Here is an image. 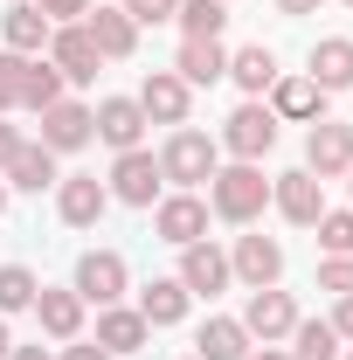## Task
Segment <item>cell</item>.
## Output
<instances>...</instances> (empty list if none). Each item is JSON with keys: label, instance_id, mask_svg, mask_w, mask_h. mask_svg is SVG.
<instances>
[{"label": "cell", "instance_id": "obj_1", "mask_svg": "<svg viewBox=\"0 0 353 360\" xmlns=\"http://www.w3.org/2000/svg\"><path fill=\"white\" fill-rule=\"evenodd\" d=\"M264 208H270L264 160H229V167H215V180H208V215H222V222H236V229H250Z\"/></svg>", "mask_w": 353, "mask_h": 360}, {"label": "cell", "instance_id": "obj_2", "mask_svg": "<svg viewBox=\"0 0 353 360\" xmlns=\"http://www.w3.org/2000/svg\"><path fill=\"white\" fill-rule=\"evenodd\" d=\"M215 167H222V146L208 132H194V125H174V139L160 146V174L180 194H194L201 180H215Z\"/></svg>", "mask_w": 353, "mask_h": 360}, {"label": "cell", "instance_id": "obj_3", "mask_svg": "<svg viewBox=\"0 0 353 360\" xmlns=\"http://www.w3.org/2000/svg\"><path fill=\"white\" fill-rule=\"evenodd\" d=\"M125 284H132V270H125V257L118 250H84L77 257V277H70V291L84 298V305H125Z\"/></svg>", "mask_w": 353, "mask_h": 360}, {"label": "cell", "instance_id": "obj_4", "mask_svg": "<svg viewBox=\"0 0 353 360\" xmlns=\"http://www.w3.org/2000/svg\"><path fill=\"white\" fill-rule=\"evenodd\" d=\"M215 146L229 153V160H264L270 146H277V111H270L264 97H250V104H236Z\"/></svg>", "mask_w": 353, "mask_h": 360}, {"label": "cell", "instance_id": "obj_5", "mask_svg": "<svg viewBox=\"0 0 353 360\" xmlns=\"http://www.w3.org/2000/svg\"><path fill=\"white\" fill-rule=\"evenodd\" d=\"M160 187H167L160 153L132 146V153H118V160H111V201H125V208H153V201H160Z\"/></svg>", "mask_w": 353, "mask_h": 360}, {"label": "cell", "instance_id": "obj_6", "mask_svg": "<svg viewBox=\"0 0 353 360\" xmlns=\"http://www.w3.org/2000/svg\"><path fill=\"white\" fill-rule=\"evenodd\" d=\"M153 236H160V243H174V250H187V243H201V236H208V201H201V194H160V201H153Z\"/></svg>", "mask_w": 353, "mask_h": 360}, {"label": "cell", "instance_id": "obj_7", "mask_svg": "<svg viewBox=\"0 0 353 360\" xmlns=\"http://www.w3.org/2000/svg\"><path fill=\"white\" fill-rule=\"evenodd\" d=\"M347 167H353V125L319 118L305 132V174L312 180H347Z\"/></svg>", "mask_w": 353, "mask_h": 360}, {"label": "cell", "instance_id": "obj_8", "mask_svg": "<svg viewBox=\"0 0 353 360\" xmlns=\"http://www.w3.org/2000/svg\"><path fill=\"white\" fill-rule=\"evenodd\" d=\"M174 277L187 284V298H215V291H229V284H236V270H229V250H215L208 236L180 250V270H174Z\"/></svg>", "mask_w": 353, "mask_h": 360}, {"label": "cell", "instance_id": "obj_9", "mask_svg": "<svg viewBox=\"0 0 353 360\" xmlns=\"http://www.w3.org/2000/svg\"><path fill=\"white\" fill-rule=\"evenodd\" d=\"M291 326H298V305H291V291H250V305H243V333L250 340H264V347H284L291 340Z\"/></svg>", "mask_w": 353, "mask_h": 360}, {"label": "cell", "instance_id": "obj_10", "mask_svg": "<svg viewBox=\"0 0 353 360\" xmlns=\"http://www.w3.org/2000/svg\"><path fill=\"white\" fill-rule=\"evenodd\" d=\"M49 63L63 70V84H90L104 56H97V42H90L84 21H63V28H49Z\"/></svg>", "mask_w": 353, "mask_h": 360}, {"label": "cell", "instance_id": "obj_11", "mask_svg": "<svg viewBox=\"0 0 353 360\" xmlns=\"http://www.w3.org/2000/svg\"><path fill=\"white\" fill-rule=\"evenodd\" d=\"M104 208H111V187L97 174H70V180H56V215L70 229H97L104 222Z\"/></svg>", "mask_w": 353, "mask_h": 360}, {"label": "cell", "instance_id": "obj_12", "mask_svg": "<svg viewBox=\"0 0 353 360\" xmlns=\"http://www.w3.org/2000/svg\"><path fill=\"white\" fill-rule=\"evenodd\" d=\"M270 201H277V215H284L291 229H312L319 215H326V180H312L305 167H298V174H277L270 180Z\"/></svg>", "mask_w": 353, "mask_h": 360}, {"label": "cell", "instance_id": "obj_13", "mask_svg": "<svg viewBox=\"0 0 353 360\" xmlns=\"http://www.w3.org/2000/svg\"><path fill=\"white\" fill-rule=\"evenodd\" d=\"M229 270H236V284H250V291H270V284L284 277V250H277L270 236H236V250H229Z\"/></svg>", "mask_w": 353, "mask_h": 360}, {"label": "cell", "instance_id": "obj_14", "mask_svg": "<svg viewBox=\"0 0 353 360\" xmlns=\"http://www.w3.org/2000/svg\"><path fill=\"white\" fill-rule=\"evenodd\" d=\"M187 104H194V90L180 84L174 70H153V77L139 84V111H146V125H187Z\"/></svg>", "mask_w": 353, "mask_h": 360}, {"label": "cell", "instance_id": "obj_15", "mask_svg": "<svg viewBox=\"0 0 353 360\" xmlns=\"http://www.w3.org/2000/svg\"><path fill=\"white\" fill-rule=\"evenodd\" d=\"M270 111H277V125H319L326 118V90L312 77H277L270 84Z\"/></svg>", "mask_w": 353, "mask_h": 360}, {"label": "cell", "instance_id": "obj_16", "mask_svg": "<svg viewBox=\"0 0 353 360\" xmlns=\"http://www.w3.org/2000/svg\"><path fill=\"white\" fill-rule=\"evenodd\" d=\"M90 125H97V139H104L111 153H132L139 139H146V111H139V97H104V104L90 111Z\"/></svg>", "mask_w": 353, "mask_h": 360}, {"label": "cell", "instance_id": "obj_17", "mask_svg": "<svg viewBox=\"0 0 353 360\" xmlns=\"http://www.w3.org/2000/svg\"><path fill=\"white\" fill-rule=\"evenodd\" d=\"M90 139H97V125H90V104H49L42 111V146L49 153H84Z\"/></svg>", "mask_w": 353, "mask_h": 360}, {"label": "cell", "instance_id": "obj_18", "mask_svg": "<svg viewBox=\"0 0 353 360\" xmlns=\"http://www.w3.org/2000/svg\"><path fill=\"white\" fill-rule=\"evenodd\" d=\"M84 28H90V42H97L104 63H125V56L139 49V28H132V14H125V7H90Z\"/></svg>", "mask_w": 353, "mask_h": 360}, {"label": "cell", "instance_id": "obj_19", "mask_svg": "<svg viewBox=\"0 0 353 360\" xmlns=\"http://www.w3.org/2000/svg\"><path fill=\"white\" fill-rule=\"evenodd\" d=\"M35 319H42L49 340H63V347H70V340H84V298H77V291L42 284V291H35Z\"/></svg>", "mask_w": 353, "mask_h": 360}, {"label": "cell", "instance_id": "obj_20", "mask_svg": "<svg viewBox=\"0 0 353 360\" xmlns=\"http://www.w3.org/2000/svg\"><path fill=\"white\" fill-rule=\"evenodd\" d=\"M305 77L326 90V97H333V90H353V42H347V35H326V42H312Z\"/></svg>", "mask_w": 353, "mask_h": 360}, {"label": "cell", "instance_id": "obj_21", "mask_svg": "<svg viewBox=\"0 0 353 360\" xmlns=\"http://www.w3.org/2000/svg\"><path fill=\"white\" fill-rule=\"evenodd\" d=\"M49 28H56V21H49L35 0H21V7L0 14V42L14 49V56H42V49H49Z\"/></svg>", "mask_w": 353, "mask_h": 360}, {"label": "cell", "instance_id": "obj_22", "mask_svg": "<svg viewBox=\"0 0 353 360\" xmlns=\"http://www.w3.org/2000/svg\"><path fill=\"white\" fill-rule=\"evenodd\" d=\"M146 340H153V326L139 319V305H104L97 312V347L104 354H139Z\"/></svg>", "mask_w": 353, "mask_h": 360}, {"label": "cell", "instance_id": "obj_23", "mask_svg": "<svg viewBox=\"0 0 353 360\" xmlns=\"http://www.w3.org/2000/svg\"><path fill=\"white\" fill-rule=\"evenodd\" d=\"M174 77H180L187 90L222 84V77H229V49H222V42H180V56H174Z\"/></svg>", "mask_w": 353, "mask_h": 360}, {"label": "cell", "instance_id": "obj_24", "mask_svg": "<svg viewBox=\"0 0 353 360\" xmlns=\"http://www.w3.org/2000/svg\"><path fill=\"white\" fill-rule=\"evenodd\" d=\"M56 153H49L42 139H28L14 160H7V187H21V194H42V187H56Z\"/></svg>", "mask_w": 353, "mask_h": 360}, {"label": "cell", "instance_id": "obj_25", "mask_svg": "<svg viewBox=\"0 0 353 360\" xmlns=\"http://www.w3.org/2000/svg\"><path fill=\"white\" fill-rule=\"evenodd\" d=\"M187 305H194V298H187V284H180V277H153V284L139 291V319H146V326H180Z\"/></svg>", "mask_w": 353, "mask_h": 360}, {"label": "cell", "instance_id": "obj_26", "mask_svg": "<svg viewBox=\"0 0 353 360\" xmlns=\"http://www.w3.org/2000/svg\"><path fill=\"white\" fill-rule=\"evenodd\" d=\"M194 360H250V333L243 319H208L194 333Z\"/></svg>", "mask_w": 353, "mask_h": 360}, {"label": "cell", "instance_id": "obj_27", "mask_svg": "<svg viewBox=\"0 0 353 360\" xmlns=\"http://www.w3.org/2000/svg\"><path fill=\"white\" fill-rule=\"evenodd\" d=\"M174 21H180V42H222V28H229V7H222V0H180Z\"/></svg>", "mask_w": 353, "mask_h": 360}, {"label": "cell", "instance_id": "obj_28", "mask_svg": "<svg viewBox=\"0 0 353 360\" xmlns=\"http://www.w3.org/2000/svg\"><path fill=\"white\" fill-rule=\"evenodd\" d=\"M229 77H236V84L250 90V97H264V90L277 84L284 70H277V56H270L264 42H250V49H236V56H229Z\"/></svg>", "mask_w": 353, "mask_h": 360}, {"label": "cell", "instance_id": "obj_29", "mask_svg": "<svg viewBox=\"0 0 353 360\" xmlns=\"http://www.w3.org/2000/svg\"><path fill=\"white\" fill-rule=\"evenodd\" d=\"M49 104H63V70H56L49 56H35V63H28V77H21V111H35V118H42Z\"/></svg>", "mask_w": 353, "mask_h": 360}, {"label": "cell", "instance_id": "obj_30", "mask_svg": "<svg viewBox=\"0 0 353 360\" xmlns=\"http://www.w3.org/2000/svg\"><path fill=\"white\" fill-rule=\"evenodd\" d=\"M291 360H340L333 319H298V326H291Z\"/></svg>", "mask_w": 353, "mask_h": 360}, {"label": "cell", "instance_id": "obj_31", "mask_svg": "<svg viewBox=\"0 0 353 360\" xmlns=\"http://www.w3.org/2000/svg\"><path fill=\"white\" fill-rule=\"evenodd\" d=\"M35 291H42V284H35L28 264H0V319L7 312H35Z\"/></svg>", "mask_w": 353, "mask_h": 360}, {"label": "cell", "instance_id": "obj_32", "mask_svg": "<svg viewBox=\"0 0 353 360\" xmlns=\"http://www.w3.org/2000/svg\"><path fill=\"white\" fill-rule=\"evenodd\" d=\"M312 229H319V250L326 257H353V208H326Z\"/></svg>", "mask_w": 353, "mask_h": 360}, {"label": "cell", "instance_id": "obj_33", "mask_svg": "<svg viewBox=\"0 0 353 360\" xmlns=\"http://www.w3.org/2000/svg\"><path fill=\"white\" fill-rule=\"evenodd\" d=\"M28 63H35V56L0 49V111H21V77H28Z\"/></svg>", "mask_w": 353, "mask_h": 360}, {"label": "cell", "instance_id": "obj_34", "mask_svg": "<svg viewBox=\"0 0 353 360\" xmlns=\"http://www.w3.org/2000/svg\"><path fill=\"white\" fill-rule=\"evenodd\" d=\"M319 291L353 298V257H326V264H319Z\"/></svg>", "mask_w": 353, "mask_h": 360}, {"label": "cell", "instance_id": "obj_35", "mask_svg": "<svg viewBox=\"0 0 353 360\" xmlns=\"http://www.w3.org/2000/svg\"><path fill=\"white\" fill-rule=\"evenodd\" d=\"M125 14H132V28H160V21H174L180 0H118Z\"/></svg>", "mask_w": 353, "mask_h": 360}, {"label": "cell", "instance_id": "obj_36", "mask_svg": "<svg viewBox=\"0 0 353 360\" xmlns=\"http://www.w3.org/2000/svg\"><path fill=\"white\" fill-rule=\"evenodd\" d=\"M35 7H42L49 21L63 28V21H84V14H90V7H97V0H35Z\"/></svg>", "mask_w": 353, "mask_h": 360}, {"label": "cell", "instance_id": "obj_37", "mask_svg": "<svg viewBox=\"0 0 353 360\" xmlns=\"http://www.w3.org/2000/svg\"><path fill=\"white\" fill-rule=\"evenodd\" d=\"M63 360H111V354H104L97 340H70V347H63Z\"/></svg>", "mask_w": 353, "mask_h": 360}, {"label": "cell", "instance_id": "obj_38", "mask_svg": "<svg viewBox=\"0 0 353 360\" xmlns=\"http://www.w3.org/2000/svg\"><path fill=\"white\" fill-rule=\"evenodd\" d=\"M21 146H28V139L14 132V125H0V174H7V160H14V153H21Z\"/></svg>", "mask_w": 353, "mask_h": 360}, {"label": "cell", "instance_id": "obj_39", "mask_svg": "<svg viewBox=\"0 0 353 360\" xmlns=\"http://www.w3.org/2000/svg\"><path fill=\"white\" fill-rule=\"evenodd\" d=\"M333 333H340V340L353 347V298H340V312H333Z\"/></svg>", "mask_w": 353, "mask_h": 360}, {"label": "cell", "instance_id": "obj_40", "mask_svg": "<svg viewBox=\"0 0 353 360\" xmlns=\"http://www.w3.org/2000/svg\"><path fill=\"white\" fill-rule=\"evenodd\" d=\"M326 0H277V14H319Z\"/></svg>", "mask_w": 353, "mask_h": 360}, {"label": "cell", "instance_id": "obj_41", "mask_svg": "<svg viewBox=\"0 0 353 360\" xmlns=\"http://www.w3.org/2000/svg\"><path fill=\"white\" fill-rule=\"evenodd\" d=\"M7 360H56V354H42V347H14Z\"/></svg>", "mask_w": 353, "mask_h": 360}, {"label": "cell", "instance_id": "obj_42", "mask_svg": "<svg viewBox=\"0 0 353 360\" xmlns=\"http://www.w3.org/2000/svg\"><path fill=\"white\" fill-rule=\"evenodd\" d=\"M250 360H291V354H284V347H264V354H250Z\"/></svg>", "mask_w": 353, "mask_h": 360}, {"label": "cell", "instance_id": "obj_43", "mask_svg": "<svg viewBox=\"0 0 353 360\" xmlns=\"http://www.w3.org/2000/svg\"><path fill=\"white\" fill-rule=\"evenodd\" d=\"M7 354H14V340H7V319H0V360H7Z\"/></svg>", "mask_w": 353, "mask_h": 360}, {"label": "cell", "instance_id": "obj_44", "mask_svg": "<svg viewBox=\"0 0 353 360\" xmlns=\"http://www.w3.org/2000/svg\"><path fill=\"white\" fill-rule=\"evenodd\" d=\"M0 215H7V180H0Z\"/></svg>", "mask_w": 353, "mask_h": 360}, {"label": "cell", "instance_id": "obj_45", "mask_svg": "<svg viewBox=\"0 0 353 360\" xmlns=\"http://www.w3.org/2000/svg\"><path fill=\"white\" fill-rule=\"evenodd\" d=\"M340 360H353V347H340Z\"/></svg>", "mask_w": 353, "mask_h": 360}, {"label": "cell", "instance_id": "obj_46", "mask_svg": "<svg viewBox=\"0 0 353 360\" xmlns=\"http://www.w3.org/2000/svg\"><path fill=\"white\" fill-rule=\"evenodd\" d=\"M347 187H353V167H347Z\"/></svg>", "mask_w": 353, "mask_h": 360}, {"label": "cell", "instance_id": "obj_47", "mask_svg": "<svg viewBox=\"0 0 353 360\" xmlns=\"http://www.w3.org/2000/svg\"><path fill=\"white\" fill-rule=\"evenodd\" d=\"M340 7H353V0H340Z\"/></svg>", "mask_w": 353, "mask_h": 360}, {"label": "cell", "instance_id": "obj_48", "mask_svg": "<svg viewBox=\"0 0 353 360\" xmlns=\"http://www.w3.org/2000/svg\"><path fill=\"white\" fill-rule=\"evenodd\" d=\"M222 7H229V0H222Z\"/></svg>", "mask_w": 353, "mask_h": 360}, {"label": "cell", "instance_id": "obj_49", "mask_svg": "<svg viewBox=\"0 0 353 360\" xmlns=\"http://www.w3.org/2000/svg\"><path fill=\"white\" fill-rule=\"evenodd\" d=\"M187 360H194V354H187Z\"/></svg>", "mask_w": 353, "mask_h": 360}]
</instances>
